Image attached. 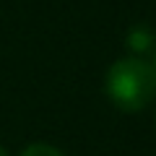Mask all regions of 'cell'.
I'll use <instances>...</instances> for the list:
<instances>
[{
    "instance_id": "1",
    "label": "cell",
    "mask_w": 156,
    "mask_h": 156,
    "mask_svg": "<svg viewBox=\"0 0 156 156\" xmlns=\"http://www.w3.org/2000/svg\"><path fill=\"white\" fill-rule=\"evenodd\" d=\"M107 96L122 112H140L156 96V73L140 57H122L107 73Z\"/></svg>"
},
{
    "instance_id": "2",
    "label": "cell",
    "mask_w": 156,
    "mask_h": 156,
    "mask_svg": "<svg viewBox=\"0 0 156 156\" xmlns=\"http://www.w3.org/2000/svg\"><path fill=\"white\" fill-rule=\"evenodd\" d=\"M128 44L133 52H138V55H143V52H151L156 44V34L151 26H146V23H138V26L130 29L128 34Z\"/></svg>"
},
{
    "instance_id": "3",
    "label": "cell",
    "mask_w": 156,
    "mask_h": 156,
    "mask_svg": "<svg viewBox=\"0 0 156 156\" xmlns=\"http://www.w3.org/2000/svg\"><path fill=\"white\" fill-rule=\"evenodd\" d=\"M21 156H65V154L57 151L55 146H50V143H31V146L23 148Z\"/></svg>"
},
{
    "instance_id": "4",
    "label": "cell",
    "mask_w": 156,
    "mask_h": 156,
    "mask_svg": "<svg viewBox=\"0 0 156 156\" xmlns=\"http://www.w3.org/2000/svg\"><path fill=\"white\" fill-rule=\"evenodd\" d=\"M0 156H8V151H5V148H3V146H0Z\"/></svg>"
},
{
    "instance_id": "5",
    "label": "cell",
    "mask_w": 156,
    "mask_h": 156,
    "mask_svg": "<svg viewBox=\"0 0 156 156\" xmlns=\"http://www.w3.org/2000/svg\"><path fill=\"white\" fill-rule=\"evenodd\" d=\"M151 68H154V73H156V57H154V65H151Z\"/></svg>"
}]
</instances>
